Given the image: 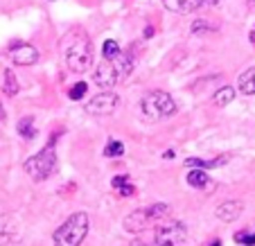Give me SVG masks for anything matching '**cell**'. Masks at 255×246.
Returning a JSON list of instances; mask_svg holds the SVG:
<instances>
[{"label": "cell", "mask_w": 255, "mask_h": 246, "mask_svg": "<svg viewBox=\"0 0 255 246\" xmlns=\"http://www.w3.org/2000/svg\"><path fill=\"white\" fill-rule=\"evenodd\" d=\"M61 50H63V61L66 68L75 75L88 73L93 66V43L88 39V34L84 29L75 27L61 39Z\"/></svg>", "instance_id": "obj_1"}, {"label": "cell", "mask_w": 255, "mask_h": 246, "mask_svg": "<svg viewBox=\"0 0 255 246\" xmlns=\"http://www.w3.org/2000/svg\"><path fill=\"white\" fill-rule=\"evenodd\" d=\"M91 222H88L86 213H75L57 228L52 237L54 246H82V242L86 240Z\"/></svg>", "instance_id": "obj_2"}, {"label": "cell", "mask_w": 255, "mask_h": 246, "mask_svg": "<svg viewBox=\"0 0 255 246\" xmlns=\"http://www.w3.org/2000/svg\"><path fill=\"white\" fill-rule=\"evenodd\" d=\"M176 113V102L165 91H149L140 100V118L156 122L160 118H167Z\"/></svg>", "instance_id": "obj_3"}, {"label": "cell", "mask_w": 255, "mask_h": 246, "mask_svg": "<svg viewBox=\"0 0 255 246\" xmlns=\"http://www.w3.org/2000/svg\"><path fill=\"white\" fill-rule=\"evenodd\" d=\"M57 167V151H54V142L39 151V154L29 156L25 160V172L32 176L34 181H45Z\"/></svg>", "instance_id": "obj_4"}, {"label": "cell", "mask_w": 255, "mask_h": 246, "mask_svg": "<svg viewBox=\"0 0 255 246\" xmlns=\"http://www.w3.org/2000/svg\"><path fill=\"white\" fill-rule=\"evenodd\" d=\"M154 240L165 242V244H169V246H181L188 240V228H185V224L176 222V219L165 217V219H160V222H156Z\"/></svg>", "instance_id": "obj_5"}, {"label": "cell", "mask_w": 255, "mask_h": 246, "mask_svg": "<svg viewBox=\"0 0 255 246\" xmlns=\"http://www.w3.org/2000/svg\"><path fill=\"white\" fill-rule=\"evenodd\" d=\"M222 0H163V7L172 14H194L199 9L219 7Z\"/></svg>", "instance_id": "obj_6"}, {"label": "cell", "mask_w": 255, "mask_h": 246, "mask_svg": "<svg viewBox=\"0 0 255 246\" xmlns=\"http://www.w3.org/2000/svg\"><path fill=\"white\" fill-rule=\"evenodd\" d=\"M118 102L120 100H118V95L113 91H102L91 97V102L86 104V111L91 116H111L118 109Z\"/></svg>", "instance_id": "obj_7"}, {"label": "cell", "mask_w": 255, "mask_h": 246, "mask_svg": "<svg viewBox=\"0 0 255 246\" xmlns=\"http://www.w3.org/2000/svg\"><path fill=\"white\" fill-rule=\"evenodd\" d=\"M118 82H120V77H118L116 63H113L111 59H104V61L93 70V84H95L97 88H102V91H111Z\"/></svg>", "instance_id": "obj_8"}, {"label": "cell", "mask_w": 255, "mask_h": 246, "mask_svg": "<svg viewBox=\"0 0 255 246\" xmlns=\"http://www.w3.org/2000/svg\"><path fill=\"white\" fill-rule=\"evenodd\" d=\"M20 237V226L11 215H0V246H9Z\"/></svg>", "instance_id": "obj_9"}, {"label": "cell", "mask_w": 255, "mask_h": 246, "mask_svg": "<svg viewBox=\"0 0 255 246\" xmlns=\"http://www.w3.org/2000/svg\"><path fill=\"white\" fill-rule=\"evenodd\" d=\"M39 50L34 48L29 43H18L14 50H11V61L16 66H34V63L39 61Z\"/></svg>", "instance_id": "obj_10"}, {"label": "cell", "mask_w": 255, "mask_h": 246, "mask_svg": "<svg viewBox=\"0 0 255 246\" xmlns=\"http://www.w3.org/2000/svg\"><path fill=\"white\" fill-rule=\"evenodd\" d=\"M242 210H244L242 201H224L222 206H217L215 217L219 219V222H224V224H233L235 219L242 217Z\"/></svg>", "instance_id": "obj_11"}, {"label": "cell", "mask_w": 255, "mask_h": 246, "mask_svg": "<svg viewBox=\"0 0 255 246\" xmlns=\"http://www.w3.org/2000/svg\"><path fill=\"white\" fill-rule=\"evenodd\" d=\"M149 224H154V222H151V217L147 215V208H138V210H133V213L125 219V228L129 233H135V235L142 233Z\"/></svg>", "instance_id": "obj_12"}, {"label": "cell", "mask_w": 255, "mask_h": 246, "mask_svg": "<svg viewBox=\"0 0 255 246\" xmlns=\"http://www.w3.org/2000/svg\"><path fill=\"white\" fill-rule=\"evenodd\" d=\"M237 88H240L242 95H255V66L246 68L244 73L237 79Z\"/></svg>", "instance_id": "obj_13"}, {"label": "cell", "mask_w": 255, "mask_h": 246, "mask_svg": "<svg viewBox=\"0 0 255 246\" xmlns=\"http://www.w3.org/2000/svg\"><path fill=\"white\" fill-rule=\"evenodd\" d=\"M188 185L190 188H199V190H203V188H208L210 185V174L206 172V169H201V167H192L188 172Z\"/></svg>", "instance_id": "obj_14"}, {"label": "cell", "mask_w": 255, "mask_h": 246, "mask_svg": "<svg viewBox=\"0 0 255 246\" xmlns=\"http://www.w3.org/2000/svg\"><path fill=\"white\" fill-rule=\"evenodd\" d=\"M113 63H116V70H118L120 82H125V79L133 73V57H131V54H120V57L113 59Z\"/></svg>", "instance_id": "obj_15"}, {"label": "cell", "mask_w": 255, "mask_h": 246, "mask_svg": "<svg viewBox=\"0 0 255 246\" xmlns=\"http://www.w3.org/2000/svg\"><path fill=\"white\" fill-rule=\"evenodd\" d=\"M16 131H18V135L23 140H34L36 138V124H34V118L32 116L20 118L18 124H16Z\"/></svg>", "instance_id": "obj_16"}, {"label": "cell", "mask_w": 255, "mask_h": 246, "mask_svg": "<svg viewBox=\"0 0 255 246\" xmlns=\"http://www.w3.org/2000/svg\"><path fill=\"white\" fill-rule=\"evenodd\" d=\"M18 91H20L18 77H16V73L11 70V68H7L5 70V82H2V93H5L7 97H16Z\"/></svg>", "instance_id": "obj_17"}, {"label": "cell", "mask_w": 255, "mask_h": 246, "mask_svg": "<svg viewBox=\"0 0 255 246\" xmlns=\"http://www.w3.org/2000/svg\"><path fill=\"white\" fill-rule=\"evenodd\" d=\"M235 88L233 86H222V88H217V93H215V97H212V102H215V107H219V109H224V107H228L233 100H235Z\"/></svg>", "instance_id": "obj_18"}, {"label": "cell", "mask_w": 255, "mask_h": 246, "mask_svg": "<svg viewBox=\"0 0 255 246\" xmlns=\"http://www.w3.org/2000/svg\"><path fill=\"white\" fill-rule=\"evenodd\" d=\"M228 156H219V158H212V160H206V158H188L185 165L188 167H201V169H210V167H222L226 163Z\"/></svg>", "instance_id": "obj_19"}, {"label": "cell", "mask_w": 255, "mask_h": 246, "mask_svg": "<svg viewBox=\"0 0 255 246\" xmlns=\"http://www.w3.org/2000/svg\"><path fill=\"white\" fill-rule=\"evenodd\" d=\"M102 54H104V59H116V57H120L122 54V50H120V43L118 41H113V39H109V41H104V45H102Z\"/></svg>", "instance_id": "obj_20"}, {"label": "cell", "mask_w": 255, "mask_h": 246, "mask_svg": "<svg viewBox=\"0 0 255 246\" xmlns=\"http://www.w3.org/2000/svg\"><path fill=\"white\" fill-rule=\"evenodd\" d=\"M125 154V145L120 140H109V145L104 147V156L106 158H118V156Z\"/></svg>", "instance_id": "obj_21"}, {"label": "cell", "mask_w": 255, "mask_h": 246, "mask_svg": "<svg viewBox=\"0 0 255 246\" xmlns=\"http://www.w3.org/2000/svg\"><path fill=\"white\" fill-rule=\"evenodd\" d=\"M86 93H88V84L86 82H77V84H72V88L68 91V97L77 102V100H82Z\"/></svg>", "instance_id": "obj_22"}, {"label": "cell", "mask_w": 255, "mask_h": 246, "mask_svg": "<svg viewBox=\"0 0 255 246\" xmlns=\"http://www.w3.org/2000/svg\"><path fill=\"white\" fill-rule=\"evenodd\" d=\"M235 242L240 246H255V231H240L235 233Z\"/></svg>", "instance_id": "obj_23"}, {"label": "cell", "mask_w": 255, "mask_h": 246, "mask_svg": "<svg viewBox=\"0 0 255 246\" xmlns=\"http://www.w3.org/2000/svg\"><path fill=\"white\" fill-rule=\"evenodd\" d=\"M212 25L208 23L206 18H199V20H194L192 23V34H206V32H212Z\"/></svg>", "instance_id": "obj_24"}, {"label": "cell", "mask_w": 255, "mask_h": 246, "mask_svg": "<svg viewBox=\"0 0 255 246\" xmlns=\"http://www.w3.org/2000/svg\"><path fill=\"white\" fill-rule=\"evenodd\" d=\"M118 194H120V197H125V199H131L135 194V188L131 183H127V185H122V188H118Z\"/></svg>", "instance_id": "obj_25"}, {"label": "cell", "mask_w": 255, "mask_h": 246, "mask_svg": "<svg viewBox=\"0 0 255 246\" xmlns=\"http://www.w3.org/2000/svg\"><path fill=\"white\" fill-rule=\"evenodd\" d=\"M127 183H129V176H125V174H120V176H116V179H113L111 181V185H113V188H122V185H127Z\"/></svg>", "instance_id": "obj_26"}, {"label": "cell", "mask_w": 255, "mask_h": 246, "mask_svg": "<svg viewBox=\"0 0 255 246\" xmlns=\"http://www.w3.org/2000/svg\"><path fill=\"white\" fill-rule=\"evenodd\" d=\"M142 34H144V39H151V36H154V27H151V25H147Z\"/></svg>", "instance_id": "obj_27"}, {"label": "cell", "mask_w": 255, "mask_h": 246, "mask_svg": "<svg viewBox=\"0 0 255 246\" xmlns=\"http://www.w3.org/2000/svg\"><path fill=\"white\" fill-rule=\"evenodd\" d=\"M140 246H169V244H165V242H158V240H151V242H147V244H140Z\"/></svg>", "instance_id": "obj_28"}, {"label": "cell", "mask_w": 255, "mask_h": 246, "mask_svg": "<svg viewBox=\"0 0 255 246\" xmlns=\"http://www.w3.org/2000/svg\"><path fill=\"white\" fill-rule=\"evenodd\" d=\"M5 118H7V113H5V109H2V104H0V122L5 120Z\"/></svg>", "instance_id": "obj_29"}, {"label": "cell", "mask_w": 255, "mask_h": 246, "mask_svg": "<svg viewBox=\"0 0 255 246\" xmlns=\"http://www.w3.org/2000/svg\"><path fill=\"white\" fill-rule=\"evenodd\" d=\"M208 246H222V240H212Z\"/></svg>", "instance_id": "obj_30"}, {"label": "cell", "mask_w": 255, "mask_h": 246, "mask_svg": "<svg viewBox=\"0 0 255 246\" xmlns=\"http://www.w3.org/2000/svg\"><path fill=\"white\" fill-rule=\"evenodd\" d=\"M251 43H255V27H253V32H251Z\"/></svg>", "instance_id": "obj_31"}, {"label": "cell", "mask_w": 255, "mask_h": 246, "mask_svg": "<svg viewBox=\"0 0 255 246\" xmlns=\"http://www.w3.org/2000/svg\"><path fill=\"white\" fill-rule=\"evenodd\" d=\"M50 2H54V0H50Z\"/></svg>", "instance_id": "obj_32"}]
</instances>
